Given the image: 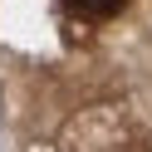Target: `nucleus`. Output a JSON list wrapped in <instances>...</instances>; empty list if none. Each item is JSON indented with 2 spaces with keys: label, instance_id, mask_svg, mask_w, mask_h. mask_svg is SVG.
I'll list each match as a JSON object with an SVG mask.
<instances>
[{
  "label": "nucleus",
  "instance_id": "obj_1",
  "mask_svg": "<svg viewBox=\"0 0 152 152\" xmlns=\"http://www.w3.org/2000/svg\"><path fill=\"white\" fill-rule=\"evenodd\" d=\"M59 5H64V15H74V20H83V25H103V20H113L128 0H59Z\"/></svg>",
  "mask_w": 152,
  "mask_h": 152
}]
</instances>
